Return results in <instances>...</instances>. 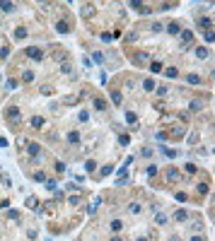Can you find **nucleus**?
<instances>
[{"instance_id":"nucleus-24","label":"nucleus","mask_w":215,"mask_h":241,"mask_svg":"<svg viewBox=\"0 0 215 241\" xmlns=\"http://www.w3.org/2000/svg\"><path fill=\"white\" fill-rule=\"evenodd\" d=\"M167 31H169V34H179V24H176V22H172V24L167 27Z\"/></svg>"},{"instance_id":"nucleus-28","label":"nucleus","mask_w":215,"mask_h":241,"mask_svg":"<svg viewBox=\"0 0 215 241\" xmlns=\"http://www.w3.org/2000/svg\"><path fill=\"white\" fill-rule=\"evenodd\" d=\"M201 27H205V29H210L213 27V22L208 19V17H201Z\"/></svg>"},{"instance_id":"nucleus-7","label":"nucleus","mask_w":215,"mask_h":241,"mask_svg":"<svg viewBox=\"0 0 215 241\" xmlns=\"http://www.w3.org/2000/svg\"><path fill=\"white\" fill-rule=\"evenodd\" d=\"M174 219H176V222H186V219H188L186 210H176V212H174Z\"/></svg>"},{"instance_id":"nucleus-25","label":"nucleus","mask_w":215,"mask_h":241,"mask_svg":"<svg viewBox=\"0 0 215 241\" xmlns=\"http://www.w3.org/2000/svg\"><path fill=\"white\" fill-rule=\"evenodd\" d=\"M196 56L201 58V60H203V58H208V48H203V46H201V48L196 51Z\"/></svg>"},{"instance_id":"nucleus-27","label":"nucleus","mask_w":215,"mask_h":241,"mask_svg":"<svg viewBox=\"0 0 215 241\" xmlns=\"http://www.w3.org/2000/svg\"><path fill=\"white\" fill-rule=\"evenodd\" d=\"M155 222H157V224H167L169 219H167V215H157V217H155Z\"/></svg>"},{"instance_id":"nucleus-26","label":"nucleus","mask_w":215,"mask_h":241,"mask_svg":"<svg viewBox=\"0 0 215 241\" xmlns=\"http://www.w3.org/2000/svg\"><path fill=\"white\" fill-rule=\"evenodd\" d=\"M0 181H2V186H10V183H12V179H10L7 174H0Z\"/></svg>"},{"instance_id":"nucleus-41","label":"nucleus","mask_w":215,"mask_h":241,"mask_svg":"<svg viewBox=\"0 0 215 241\" xmlns=\"http://www.w3.org/2000/svg\"><path fill=\"white\" fill-rule=\"evenodd\" d=\"M80 121H89V114L87 111H80Z\"/></svg>"},{"instance_id":"nucleus-23","label":"nucleus","mask_w":215,"mask_h":241,"mask_svg":"<svg viewBox=\"0 0 215 241\" xmlns=\"http://www.w3.org/2000/svg\"><path fill=\"white\" fill-rule=\"evenodd\" d=\"M121 227H123L121 219H114V222H111V229H114V231H121Z\"/></svg>"},{"instance_id":"nucleus-35","label":"nucleus","mask_w":215,"mask_h":241,"mask_svg":"<svg viewBox=\"0 0 215 241\" xmlns=\"http://www.w3.org/2000/svg\"><path fill=\"white\" fill-rule=\"evenodd\" d=\"M7 217H10V219H19V212H17V210H10V212H7Z\"/></svg>"},{"instance_id":"nucleus-38","label":"nucleus","mask_w":215,"mask_h":241,"mask_svg":"<svg viewBox=\"0 0 215 241\" xmlns=\"http://www.w3.org/2000/svg\"><path fill=\"white\" fill-rule=\"evenodd\" d=\"M186 198H188L186 193H176V200H179V203H186Z\"/></svg>"},{"instance_id":"nucleus-15","label":"nucleus","mask_w":215,"mask_h":241,"mask_svg":"<svg viewBox=\"0 0 215 241\" xmlns=\"http://www.w3.org/2000/svg\"><path fill=\"white\" fill-rule=\"evenodd\" d=\"M0 10H2V12H12L14 5H12V2H0Z\"/></svg>"},{"instance_id":"nucleus-32","label":"nucleus","mask_w":215,"mask_h":241,"mask_svg":"<svg viewBox=\"0 0 215 241\" xmlns=\"http://www.w3.org/2000/svg\"><path fill=\"white\" fill-rule=\"evenodd\" d=\"M191 39H193V34H191V31H184V34H181V41H191Z\"/></svg>"},{"instance_id":"nucleus-10","label":"nucleus","mask_w":215,"mask_h":241,"mask_svg":"<svg viewBox=\"0 0 215 241\" xmlns=\"http://www.w3.org/2000/svg\"><path fill=\"white\" fill-rule=\"evenodd\" d=\"M14 39H17V41H22V39H27V29H24V27H19L17 31H14Z\"/></svg>"},{"instance_id":"nucleus-3","label":"nucleus","mask_w":215,"mask_h":241,"mask_svg":"<svg viewBox=\"0 0 215 241\" xmlns=\"http://www.w3.org/2000/svg\"><path fill=\"white\" fill-rule=\"evenodd\" d=\"M164 176H167V181H172V183L181 181V174H179L176 169H167V174H164Z\"/></svg>"},{"instance_id":"nucleus-12","label":"nucleus","mask_w":215,"mask_h":241,"mask_svg":"<svg viewBox=\"0 0 215 241\" xmlns=\"http://www.w3.org/2000/svg\"><path fill=\"white\" fill-rule=\"evenodd\" d=\"M143 87H145V92H152V89H155V80H150V77H147V80L143 82Z\"/></svg>"},{"instance_id":"nucleus-1","label":"nucleus","mask_w":215,"mask_h":241,"mask_svg":"<svg viewBox=\"0 0 215 241\" xmlns=\"http://www.w3.org/2000/svg\"><path fill=\"white\" fill-rule=\"evenodd\" d=\"M7 121H10L12 126L19 123V111H17V106H10V109H7Z\"/></svg>"},{"instance_id":"nucleus-42","label":"nucleus","mask_w":215,"mask_h":241,"mask_svg":"<svg viewBox=\"0 0 215 241\" xmlns=\"http://www.w3.org/2000/svg\"><path fill=\"white\" fill-rule=\"evenodd\" d=\"M0 147H7V140L5 138H0Z\"/></svg>"},{"instance_id":"nucleus-34","label":"nucleus","mask_w":215,"mask_h":241,"mask_svg":"<svg viewBox=\"0 0 215 241\" xmlns=\"http://www.w3.org/2000/svg\"><path fill=\"white\" fill-rule=\"evenodd\" d=\"M191 109H193V111H201V109H203V101H193V104H191Z\"/></svg>"},{"instance_id":"nucleus-20","label":"nucleus","mask_w":215,"mask_h":241,"mask_svg":"<svg viewBox=\"0 0 215 241\" xmlns=\"http://www.w3.org/2000/svg\"><path fill=\"white\" fill-rule=\"evenodd\" d=\"M22 80H24V82H31V80H34V72H31V70H24Z\"/></svg>"},{"instance_id":"nucleus-8","label":"nucleus","mask_w":215,"mask_h":241,"mask_svg":"<svg viewBox=\"0 0 215 241\" xmlns=\"http://www.w3.org/2000/svg\"><path fill=\"white\" fill-rule=\"evenodd\" d=\"M29 123H31V128H43V123H46V121H43L41 116H34V118H31Z\"/></svg>"},{"instance_id":"nucleus-21","label":"nucleus","mask_w":215,"mask_h":241,"mask_svg":"<svg viewBox=\"0 0 215 241\" xmlns=\"http://www.w3.org/2000/svg\"><path fill=\"white\" fill-rule=\"evenodd\" d=\"M17 85H19V82H17V80H12V77L5 82V87H7V89H17Z\"/></svg>"},{"instance_id":"nucleus-9","label":"nucleus","mask_w":215,"mask_h":241,"mask_svg":"<svg viewBox=\"0 0 215 241\" xmlns=\"http://www.w3.org/2000/svg\"><path fill=\"white\" fill-rule=\"evenodd\" d=\"M94 169H97V162H94V159H87V162H85V171H87V174H92Z\"/></svg>"},{"instance_id":"nucleus-17","label":"nucleus","mask_w":215,"mask_h":241,"mask_svg":"<svg viewBox=\"0 0 215 241\" xmlns=\"http://www.w3.org/2000/svg\"><path fill=\"white\" fill-rule=\"evenodd\" d=\"M126 121L128 123H138V116L133 114V111H126Z\"/></svg>"},{"instance_id":"nucleus-18","label":"nucleus","mask_w":215,"mask_h":241,"mask_svg":"<svg viewBox=\"0 0 215 241\" xmlns=\"http://www.w3.org/2000/svg\"><path fill=\"white\" fill-rule=\"evenodd\" d=\"M186 80H188V85H201V77L198 75H188Z\"/></svg>"},{"instance_id":"nucleus-22","label":"nucleus","mask_w":215,"mask_h":241,"mask_svg":"<svg viewBox=\"0 0 215 241\" xmlns=\"http://www.w3.org/2000/svg\"><path fill=\"white\" fill-rule=\"evenodd\" d=\"M111 99H114V104H121L123 97H121V92H111Z\"/></svg>"},{"instance_id":"nucleus-4","label":"nucleus","mask_w":215,"mask_h":241,"mask_svg":"<svg viewBox=\"0 0 215 241\" xmlns=\"http://www.w3.org/2000/svg\"><path fill=\"white\" fill-rule=\"evenodd\" d=\"M56 31H60V34H68V31H70V24H68L65 19H60V22L56 24Z\"/></svg>"},{"instance_id":"nucleus-33","label":"nucleus","mask_w":215,"mask_h":241,"mask_svg":"<svg viewBox=\"0 0 215 241\" xmlns=\"http://www.w3.org/2000/svg\"><path fill=\"white\" fill-rule=\"evenodd\" d=\"M150 70H152V72H159V70H162V63H157V60H155V63L150 65Z\"/></svg>"},{"instance_id":"nucleus-2","label":"nucleus","mask_w":215,"mask_h":241,"mask_svg":"<svg viewBox=\"0 0 215 241\" xmlns=\"http://www.w3.org/2000/svg\"><path fill=\"white\" fill-rule=\"evenodd\" d=\"M27 56L31 58V60H41V58H43V53L39 51V48H36V46H29V48H27Z\"/></svg>"},{"instance_id":"nucleus-31","label":"nucleus","mask_w":215,"mask_h":241,"mask_svg":"<svg viewBox=\"0 0 215 241\" xmlns=\"http://www.w3.org/2000/svg\"><path fill=\"white\" fill-rule=\"evenodd\" d=\"M34 179H36V181H41V183L46 181V176H43V171H34Z\"/></svg>"},{"instance_id":"nucleus-46","label":"nucleus","mask_w":215,"mask_h":241,"mask_svg":"<svg viewBox=\"0 0 215 241\" xmlns=\"http://www.w3.org/2000/svg\"><path fill=\"white\" fill-rule=\"evenodd\" d=\"M138 241H145V239H138Z\"/></svg>"},{"instance_id":"nucleus-29","label":"nucleus","mask_w":215,"mask_h":241,"mask_svg":"<svg viewBox=\"0 0 215 241\" xmlns=\"http://www.w3.org/2000/svg\"><path fill=\"white\" fill-rule=\"evenodd\" d=\"M94 106H97L99 111H104V109H106V101H104V99H97V101H94Z\"/></svg>"},{"instance_id":"nucleus-6","label":"nucleus","mask_w":215,"mask_h":241,"mask_svg":"<svg viewBox=\"0 0 215 241\" xmlns=\"http://www.w3.org/2000/svg\"><path fill=\"white\" fill-rule=\"evenodd\" d=\"M27 152L34 155V157H39V145H36V142H27Z\"/></svg>"},{"instance_id":"nucleus-14","label":"nucleus","mask_w":215,"mask_h":241,"mask_svg":"<svg viewBox=\"0 0 215 241\" xmlns=\"http://www.w3.org/2000/svg\"><path fill=\"white\" fill-rule=\"evenodd\" d=\"M92 14H94V7L92 5H85L82 7V17H92Z\"/></svg>"},{"instance_id":"nucleus-30","label":"nucleus","mask_w":215,"mask_h":241,"mask_svg":"<svg viewBox=\"0 0 215 241\" xmlns=\"http://www.w3.org/2000/svg\"><path fill=\"white\" fill-rule=\"evenodd\" d=\"M167 77H179V70L176 68H167Z\"/></svg>"},{"instance_id":"nucleus-39","label":"nucleus","mask_w":215,"mask_h":241,"mask_svg":"<svg viewBox=\"0 0 215 241\" xmlns=\"http://www.w3.org/2000/svg\"><path fill=\"white\" fill-rule=\"evenodd\" d=\"M118 142H121V145H128L130 138H128V135H121V138H118Z\"/></svg>"},{"instance_id":"nucleus-44","label":"nucleus","mask_w":215,"mask_h":241,"mask_svg":"<svg viewBox=\"0 0 215 241\" xmlns=\"http://www.w3.org/2000/svg\"><path fill=\"white\" fill-rule=\"evenodd\" d=\"M109 241H123V239H121V236H111Z\"/></svg>"},{"instance_id":"nucleus-45","label":"nucleus","mask_w":215,"mask_h":241,"mask_svg":"<svg viewBox=\"0 0 215 241\" xmlns=\"http://www.w3.org/2000/svg\"><path fill=\"white\" fill-rule=\"evenodd\" d=\"M169 241H181V239H179V236H172V239H169Z\"/></svg>"},{"instance_id":"nucleus-11","label":"nucleus","mask_w":215,"mask_h":241,"mask_svg":"<svg viewBox=\"0 0 215 241\" xmlns=\"http://www.w3.org/2000/svg\"><path fill=\"white\" fill-rule=\"evenodd\" d=\"M56 179H46V181H43V186H46V191H56Z\"/></svg>"},{"instance_id":"nucleus-40","label":"nucleus","mask_w":215,"mask_h":241,"mask_svg":"<svg viewBox=\"0 0 215 241\" xmlns=\"http://www.w3.org/2000/svg\"><path fill=\"white\" fill-rule=\"evenodd\" d=\"M56 171H58V174H63V171H65V164H63V162H58V164H56Z\"/></svg>"},{"instance_id":"nucleus-5","label":"nucleus","mask_w":215,"mask_h":241,"mask_svg":"<svg viewBox=\"0 0 215 241\" xmlns=\"http://www.w3.org/2000/svg\"><path fill=\"white\" fill-rule=\"evenodd\" d=\"M68 142H70V145H77V142H80V133H77V130H70V133H68Z\"/></svg>"},{"instance_id":"nucleus-37","label":"nucleus","mask_w":215,"mask_h":241,"mask_svg":"<svg viewBox=\"0 0 215 241\" xmlns=\"http://www.w3.org/2000/svg\"><path fill=\"white\" fill-rule=\"evenodd\" d=\"M155 174H157V167H152V164H150V167H147V176H155Z\"/></svg>"},{"instance_id":"nucleus-43","label":"nucleus","mask_w":215,"mask_h":241,"mask_svg":"<svg viewBox=\"0 0 215 241\" xmlns=\"http://www.w3.org/2000/svg\"><path fill=\"white\" fill-rule=\"evenodd\" d=\"M191 241H205V239H203V236H193Z\"/></svg>"},{"instance_id":"nucleus-13","label":"nucleus","mask_w":215,"mask_h":241,"mask_svg":"<svg viewBox=\"0 0 215 241\" xmlns=\"http://www.w3.org/2000/svg\"><path fill=\"white\" fill-rule=\"evenodd\" d=\"M27 205H29V207H34V210H39V200L34 198V195H29V198H27Z\"/></svg>"},{"instance_id":"nucleus-16","label":"nucleus","mask_w":215,"mask_h":241,"mask_svg":"<svg viewBox=\"0 0 215 241\" xmlns=\"http://www.w3.org/2000/svg\"><path fill=\"white\" fill-rule=\"evenodd\" d=\"M162 155H167L169 159H174V157H176V150H169V147H162Z\"/></svg>"},{"instance_id":"nucleus-19","label":"nucleus","mask_w":215,"mask_h":241,"mask_svg":"<svg viewBox=\"0 0 215 241\" xmlns=\"http://www.w3.org/2000/svg\"><path fill=\"white\" fill-rule=\"evenodd\" d=\"M111 171H114V167H111V164H106V167H101V176H109V174H111Z\"/></svg>"},{"instance_id":"nucleus-36","label":"nucleus","mask_w":215,"mask_h":241,"mask_svg":"<svg viewBox=\"0 0 215 241\" xmlns=\"http://www.w3.org/2000/svg\"><path fill=\"white\" fill-rule=\"evenodd\" d=\"M172 135H174V138H181V135H184V130H181V128H174Z\"/></svg>"}]
</instances>
